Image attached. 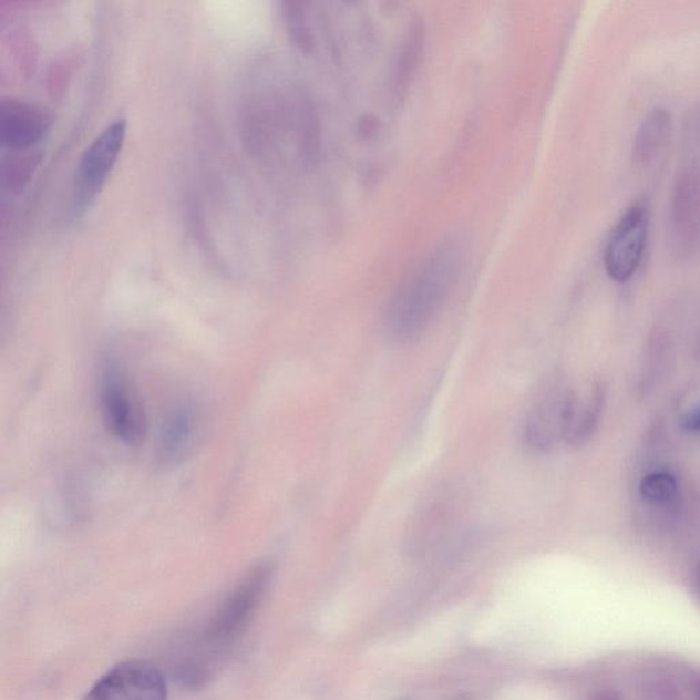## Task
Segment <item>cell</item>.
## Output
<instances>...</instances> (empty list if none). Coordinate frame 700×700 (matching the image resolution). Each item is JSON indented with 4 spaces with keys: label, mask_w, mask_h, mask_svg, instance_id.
I'll use <instances>...</instances> for the list:
<instances>
[{
    "label": "cell",
    "mask_w": 700,
    "mask_h": 700,
    "mask_svg": "<svg viewBox=\"0 0 700 700\" xmlns=\"http://www.w3.org/2000/svg\"><path fill=\"white\" fill-rule=\"evenodd\" d=\"M459 260L452 248L436 253L394 297L388 328L397 341H411L423 332L451 291Z\"/></svg>",
    "instance_id": "obj_1"
},
{
    "label": "cell",
    "mask_w": 700,
    "mask_h": 700,
    "mask_svg": "<svg viewBox=\"0 0 700 700\" xmlns=\"http://www.w3.org/2000/svg\"><path fill=\"white\" fill-rule=\"evenodd\" d=\"M126 131L127 122L122 116L111 121L81 155L73 181L72 202L75 215L84 214L101 195L124 148Z\"/></svg>",
    "instance_id": "obj_2"
},
{
    "label": "cell",
    "mask_w": 700,
    "mask_h": 700,
    "mask_svg": "<svg viewBox=\"0 0 700 700\" xmlns=\"http://www.w3.org/2000/svg\"><path fill=\"white\" fill-rule=\"evenodd\" d=\"M270 576V569L260 567L229 595L204 636L209 647H224L237 638L258 608Z\"/></svg>",
    "instance_id": "obj_3"
},
{
    "label": "cell",
    "mask_w": 700,
    "mask_h": 700,
    "mask_svg": "<svg viewBox=\"0 0 700 700\" xmlns=\"http://www.w3.org/2000/svg\"><path fill=\"white\" fill-rule=\"evenodd\" d=\"M649 212L645 204L636 203L622 215L612 230L605 249V267L609 277L617 282L632 278L644 258Z\"/></svg>",
    "instance_id": "obj_4"
},
{
    "label": "cell",
    "mask_w": 700,
    "mask_h": 700,
    "mask_svg": "<svg viewBox=\"0 0 700 700\" xmlns=\"http://www.w3.org/2000/svg\"><path fill=\"white\" fill-rule=\"evenodd\" d=\"M167 682L153 665L125 662L97 680L84 700H166Z\"/></svg>",
    "instance_id": "obj_5"
},
{
    "label": "cell",
    "mask_w": 700,
    "mask_h": 700,
    "mask_svg": "<svg viewBox=\"0 0 700 700\" xmlns=\"http://www.w3.org/2000/svg\"><path fill=\"white\" fill-rule=\"evenodd\" d=\"M572 402L569 394L550 390L531 408L523 425V442L529 451H550L559 436L568 434Z\"/></svg>",
    "instance_id": "obj_6"
},
{
    "label": "cell",
    "mask_w": 700,
    "mask_h": 700,
    "mask_svg": "<svg viewBox=\"0 0 700 700\" xmlns=\"http://www.w3.org/2000/svg\"><path fill=\"white\" fill-rule=\"evenodd\" d=\"M104 420L111 433L126 443L142 440L144 419L137 402L133 400L124 377L115 367H107L101 382Z\"/></svg>",
    "instance_id": "obj_7"
},
{
    "label": "cell",
    "mask_w": 700,
    "mask_h": 700,
    "mask_svg": "<svg viewBox=\"0 0 700 700\" xmlns=\"http://www.w3.org/2000/svg\"><path fill=\"white\" fill-rule=\"evenodd\" d=\"M50 126V114L37 104L20 99H6L0 103V143L11 153L34 147Z\"/></svg>",
    "instance_id": "obj_8"
},
{
    "label": "cell",
    "mask_w": 700,
    "mask_h": 700,
    "mask_svg": "<svg viewBox=\"0 0 700 700\" xmlns=\"http://www.w3.org/2000/svg\"><path fill=\"white\" fill-rule=\"evenodd\" d=\"M673 226L682 248L692 249L700 243V173L688 171L676 185Z\"/></svg>",
    "instance_id": "obj_9"
},
{
    "label": "cell",
    "mask_w": 700,
    "mask_h": 700,
    "mask_svg": "<svg viewBox=\"0 0 700 700\" xmlns=\"http://www.w3.org/2000/svg\"><path fill=\"white\" fill-rule=\"evenodd\" d=\"M670 133V116L667 111L658 109L647 116L644 125L636 134L634 144V161L636 165L649 166L655 162Z\"/></svg>",
    "instance_id": "obj_10"
},
{
    "label": "cell",
    "mask_w": 700,
    "mask_h": 700,
    "mask_svg": "<svg viewBox=\"0 0 700 700\" xmlns=\"http://www.w3.org/2000/svg\"><path fill=\"white\" fill-rule=\"evenodd\" d=\"M195 416L189 410L175 411L161 434V456L175 461L188 452L195 435Z\"/></svg>",
    "instance_id": "obj_11"
},
{
    "label": "cell",
    "mask_w": 700,
    "mask_h": 700,
    "mask_svg": "<svg viewBox=\"0 0 700 700\" xmlns=\"http://www.w3.org/2000/svg\"><path fill=\"white\" fill-rule=\"evenodd\" d=\"M678 492V483L675 477L665 472H656L645 477L640 483V494L650 503H667Z\"/></svg>",
    "instance_id": "obj_12"
},
{
    "label": "cell",
    "mask_w": 700,
    "mask_h": 700,
    "mask_svg": "<svg viewBox=\"0 0 700 700\" xmlns=\"http://www.w3.org/2000/svg\"><path fill=\"white\" fill-rule=\"evenodd\" d=\"M686 429L698 431L700 430V408L698 411L693 412L692 415L688 416L684 422Z\"/></svg>",
    "instance_id": "obj_13"
},
{
    "label": "cell",
    "mask_w": 700,
    "mask_h": 700,
    "mask_svg": "<svg viewBox=\"0 0 700 700\" xmlns=\"http://www.w3.org/2000/svg\"><path fill=\"white\" fill-rule=\"evenodd\" d=\"M696 697H697V700H700V680H699V682L697 684V688H696Z\"/></svg>",
    "instance_id": "obj_14"
}]
</instances>
